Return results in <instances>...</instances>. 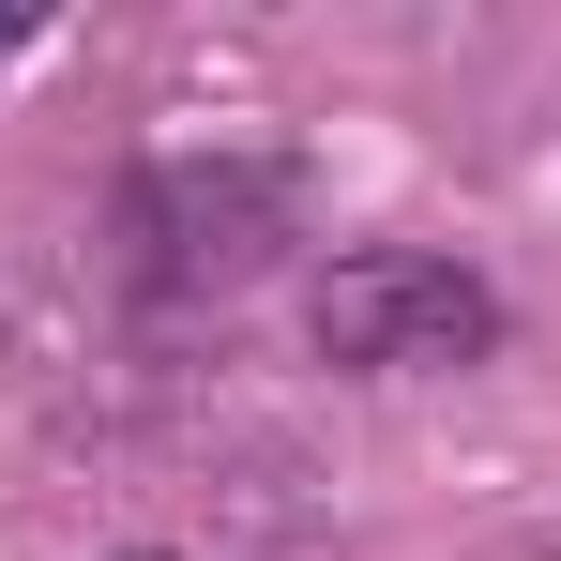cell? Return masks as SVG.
I'll use <instances>...</instances> for the list:
<instances>
[{
    "mask_svg": "<svg viewBox=\"0 0 561 561\" xmlns=\"http://www.w3.org/2000/svg\"><path fill=\"white\" fill-rule=\"evenodd\" d=\"M304 334H319V365L350 379H456L501 350V288L440 259V243H350L334 274L304 288Z\"/></svg>",
    "mask_w": 561,
    "mask_h": 561,
    "instance_id": "obj_1",
    "label": "cell"
},
{
    "mask_svg": "<svg viewBox=\"0 0 561 561\" xmlns=\"http://www.w3.org/2000/svg\"><path fill=\"white\" fill-rule=\"evenodd\" d=\"M288 213H304V183H288L274 152H152V168L122 183V243H137V288L197 304V288L274 274Z\"/></svg>",
    "mask_w": 561,
    "mask_h": 561,
    "instance_id": "obj_2",
    "label": "cell"
},
{
    "mask_svg": "<svg viewBox=\"0 0 561 561\" xmlns=\"http://www.w3.org/2000/svg\"><path fill=\"white\" fill-rule=\"evenodd\" d=\"M31 31H46V15H31V0H0V61H15V46H31Z\"/></svg>",
    "mask_w": 561,
    "mask_h": 561,
    "instance_id": "obj_3",
    "label": "cell"
},
{
    "mask_svg": "<svg viewBox=\"0 0 561 561\" xmlns=\"http://www.w3.org/2000/svg\"><path fill=\"white\" fill-rule=\"evenodd\" d=\"M122 561H168V547H122Z\"/></svg>",
    "mask_w": 561,
    "mask_h": 561,
    "instance_id": "obj_4",
    "label": "cell"
}]
</instances>
